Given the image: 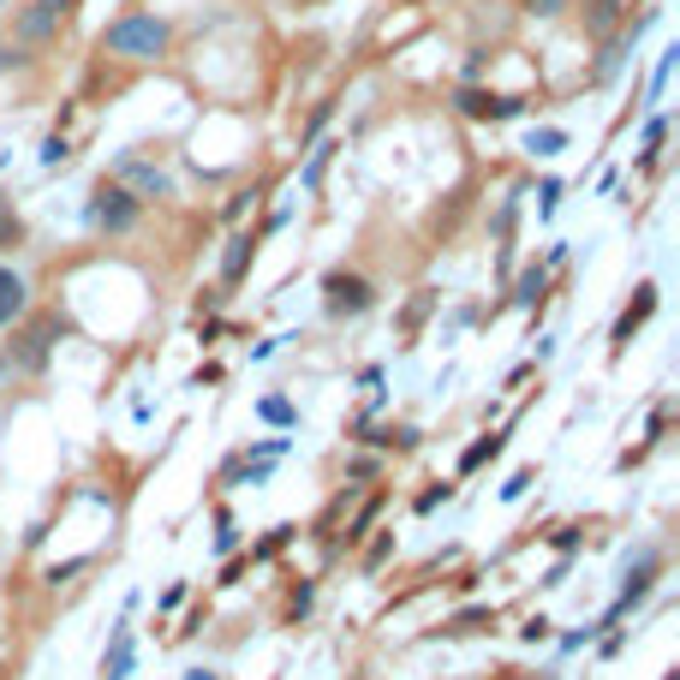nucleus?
I'll list each match as a JSON object with an SVG mask.
<instances>
[{
  "label": "nucleus",
  "instance_id": "f257e3e1",
  "mask_svg": "<svg viewBox=\"0 0 680 680\" xmlns=\"http://www.w3.org/2000/svg\"><path fill=\"white\" fill-rule=\"evenodd\" d=\"M168 42H173V31L156 12H125V19H113L102 31V54H113V60H161Z\"/></svg>",
  "mask_w": 680,
  "mask_h": 680
},
{
  "label": "nucleus",
  "instance_id": "f03ea898",
  "mask_svg": "<svg viewBox=\"0 0 680 680\" xmlns=\"http://www.w3.org/2000/svg\"><path fill=\"white\" fill-rule=\"evenodd\" d=\"M72 12H78V0H24L19 19H12V36H19L24 48H42L72 24Z\"/></svg>",
  "mask_w": 680,
  "mask_h": 680
},
{
  "label": "nucleus",
  "instance_id": "7ed1b4c3",
  "mask_svg": "<svg viewBox=\"0 0 680 680\" xmlns=\"http://www.w3.org/2000/svg\"><path fill=\"white\" fill-rule=\"evenodd\" d=\"M90 227H102V233H132L137 227V197L125 192V185H96L90 197Z\"/></svg>",
  "mask_w": 680,
  "mask_h": 680
},
{
  "label": "nucleus",
  "instance_id": "20e7f679",
  "mask_svg": "<svg viewBox=\"0 0 680 680\" xmlns=\"http://www.w3.org/2000/svg\"><path fill=\"white\" fill-rule=\"evenodd\" d=\"M323 305H329V317H364V311L376 305V293H371V281H364V275L335 269L329 281H323Z\"/></svg>",
  "mask_w": 680,
  "mask_h": 680
},
{
  "label": "nucleus",
  "instance_id": "39448f33",
  "mask_svg": "<svg viewBox=\"0 0 680 680\" xmlns=\"http://www.w3.org/2000/svg\"><path fill=\"white\" fill-rule=\"evenodd\" d=\"M113 180H132L144 197H168L173 192V180L156 168V161H144V156H120V161H113Z\"/></svg>",
  "mask_w": 680,
  "mask_h": 680
},
{
  "label": "nucleus",
  "instance_id": "423d86ee",
  "mask_svg": "<svg viewBox=\"0 0 680 680\" xmlns=\"http://www.w3.org/2000/svg\"><path fill=\"white\" fill-rule=\"evenodd\" d=\"M460 113H472V120H513V113H525L520 96H484V90H460Z\"/></svg>",
  "mask_w": 680,
  "mask_h": 680
},
{
  "label": "nucleus",
  "instance_id": "0eeeda50",
  "mask_svg": "<svg viewBox=\"0 0 680 680\" xmlns=\"http://www.w3.org/2000/svg\"><path fill=\"white\" fill-rule=\"evenodd\" d=\"M54 335H60V317H42L31 335L19 340V352H12V359H19V364H31V371H36V364L48 359V347H54Z\"/></svg>",
  "mask_w": 680,
  "mask_h": 680
},
{
  "label": "nucleus",
  "instance_id": "6e6552de",
  "mask_svg": "<svg viewBox=\"0 0 680 680\" xmlns=\"http://www.w3.org/2000/svg\"><path fill=\"white\" fill-rule=\"evenodd\" d=\"M651 311H657V287H639V299H633V305H627L621 311V323H615V347H627V340H633V329H639V323H645L651 317Z\"/></svg>",
  "mask_w": 680,
  "mask_h": 680
},
{
  "label": "nucleus",
  "instance_id": "1a4fd4ad",
  "mask_svg": "<svg viewBox=\"0 0 680 680\" xmlns=\"http://www.w3.org/2000/svg\"><path fill=\"white\" fill-rule=\"evenodd\" d=\"M132 675V627H113L108 657H102V680H125Z\"/></svg>",
  "mask_w": 680,
  "mask_h": 680
},
{
  "label": "nucleus",
  "instance_id": "9d476101",
  "mask_svg": "<svg viewBox=\"0 0 680 680\" xmlns=\"http://www.w3.org/2000/svg\"><path fill=\"white\" fill-rule=\"evenodd\" d=\"M19 311H24V281H19L12 269H0V329H7Z\"/></svg>",
  "mask_w": 680,
  "mask_h": 680
},
{
  "label": "nucleus",
  "instance_id": "9b49d317",
  "mask_svg": "<svg viewBox=\"0 0 680 680\" xmlns=\"http://www.w3.org/2000/svg\"><path fill=\"white\" fill-rule=\"evenodd\" d=\"M251 257H257V239H251V233H239L233 245H227V263H221V275H227V281H239Z\"/></svg>",
  "mask_w": 680,
  "mask_h": 680
},
{
  "label": "nucleus",
  "instance_id": "f8f14e48",
  "mask_svg": "<svg viewBox=\"0 0 680 680\" xmlns=\"http://www.w3.org/2000/svg\"><path fill=\"white\" fill-rule=\"evenodd\" d=\"M615 19H621V0H585V24H591V31H615Z\"/></svg>",
  "mask_w": 680,
  "mask_h": 680
},
{
  "label": "nucleus",
  "instance_id": "ddd939ff",
  "mask_svg": "<svg viewBox=\"0 0 680 680\" xmlns=\"http://www.w3.org/2000/svg\"><path fill=\"white\" fill-rule=\"evenodd\" d=\"M19 239H24V221H19V209H12V197H0V251L19 245Z\"/></svg>",
  "mask_w": 680,
  "mask_h": 680
},
{
  "label": "nucleus",
  "instance_id": "4468645a",
  "mask_svg": "<svg viewBox=\"0 0 680 680\" xmlns=\"http://www.w3.org/2000/svg\"><path fill=\"white\" fill-rule=\"evenodd\" d=\"M477 627H496V615H489V609H465V615H453L442 633H477Z\"/></svg>",
  "mask_w": 680,
  "mask_h": 680
},
{
  "label": "nucleus",
  "instance_id": "2eb2a0df",
  "mask_svg": "<svg viewBox=\"0 0 680 680\" xmlns=\"http://www.w3.org/2000/svg\"><path fill=\"white\" fill-rule=\"evenodd\" d=\"M501 448V436H484V442H472V448H465V460H460V472H472V465H484L489 460V453H496Z\"/></svg>",
  "mask_w": 680,
  "mask_h": 680
},
{
  "label": "nucleus",
  "instance_id": "dca6fc26",
  "mask_svg": "<svg viewBox=\"0 0 680 680\" xmlns=\"http://www.w3.org/2000/svg\"><path fill=\"white\" fill-rule=\"evenodd\" d=\"M532 299H544V269H532L520 281V305H532Z\"/></svg>",
  "mask_w": 680,
  "mask_h": 680
},
{
  "label": "nucleus",
  "instance_id": "f3484780",
  "mask_svg": "<svg viewBox=\"0 0 680 680\" xmlns=\"http://www.w3.org/2000/svg\"><path fill=\"white\" fill-rule=\"evenodd\" d=\"M263 418H269V424H293V406H287V400H263Z\"/></svg>",
  "mask_w": 680,
  "mask_h": 680
},
{
  "label": "nucleus",
  "instance_id": "a211bd4d",
  "mask_svg": "<svg viewBox=\"0 0 680 680\" xmlns=\"http://www.w3.org/2000/svg\"><path fill=\"white\" fill-rule=\"evenodd\" d=\"M329 149H335V144H317V156H311V168H305V185L323 180V168H329Z\"/></svg>",
  "mask_w": 680,
  "mask_h": 680
},
{
  "label": "nucleus",
  "instance_id": "6ab92c4d",
  "mask_svg": "<svg viewBox=\"0 0 680 680\" xmlns=\"http://www.w3.org/2000/svg\"><path fill=\"white\" fill-rule=\"evenodd\" d=\"M561 144H567V137H561V132H537V137H532V149H537V156H556V149H561Z\"/></svg>",
  "mask_w": 680,
  "mask_h": 680
},
{
  "label": "nucleus",
  "instance_id": "aec40b11",
  "mask_svg": "<svg viewBox=\"0 0 680 680\" xmlns=\"http://www.w3.org/2000/svg\"><path fill=\"white\" fill-rule=\"evenodd\" d=\"M453 496V484H436V489H424V496H418V508L424 513H430V508H442V501Z\"/></svg>",
  "mask_w": 680,
  "mask_h": 680
},
{
  "label": "nucleus",
  "instance_id": "412c9836",
  "mask_svg": "<svg viewBox=\"0 0 680 680\" xmlns=\"http://www.w3.org/2000/svg\"><path fill=\"white\" fill-rule=\"evenodd\" d=\"M185 680H221L216 669H192V675H185Z\"/></svg>",
  "mask_w": 680,
  "mask_h": 680
},
{
  "label": "nucleus",
  "instance_id": "4be33fe9",
  "mask_svg": "<svg viewBox=\"0 0 680 680\" xmlns=\"http://www.w3.org/2000/svg\"><path fill=\"white\" fill-rule=\"evenodd\" d=\"M513 680H532V675H513Z\"/></svg>",
  "mask_w": 680,
  "mask_h": 680
}]
</instances>
